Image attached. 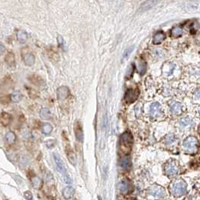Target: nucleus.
<instances>
[{"instance_id": "obj_1", "label": "nucleus", "mask_w": 200, "mask_h": 200, "mask_svg": "<svg viewBox=\"0 0 200 200\" xmlns=\"http://www.w3.org/2000/svg\"><path fill=\"white\" fill-rule=\"evenodd\" d=\"M132 144H133V137H132V135L131 134V132H128V131L123 132L121 135V141H120L121 148H122L123 152L124 153H129L130 151Z\"/></svg>"}, {"instance_id": "obj_2", "label": "nucleus", "mask_w": 200, "mask_h": 200, "mask_svg": "<svg viewBox=\"0 0 200 200\" xmlns=\"http://www.w3.org/2000/svg\"><path fill=\"white\" fill-rule=\"evenodd\" d=\"M198 140L195 136H189L183 142V146L188 151L196 152L198 148Z\"/></svg>"}, {"instance_id": "obj_3", "label": "nucleus", "mask_w": 200, "mask_h": 200, "mask_svg": "<svg viewBox=\"0 0 200 200\" xmlns=\"http://www.w3.org/2000/svg\"><path fill=\"white\" fill-rule=\"evenodd\" d=\"M54 161L55 163H56V169H57L58 172L60 173L61 175H63V178L68 176L66 167H65L64 163H63L62 160L61 159V158L60 157V156L58 154H54Z\"/></svg>"}, {"instance_id": "obj_4", "label": "nucleus", "mask_w": 200, "mask_h": 200, "mask_svg": "<svg viewBox=\"0 0 200 200\" xmlns=\"http://www.w3.org/2000/svg\"><path fill=\"white\" fill-rule=\"evenodd\" d=\"M186 184L184 181H178L172 185V192L175 195L181 196L186 192Z\"/></svg>"}, {"instance_id": "obj_5", "label": "nucleus", "mask_w": 200, "mask_h": 200, "mask_svg": "<svg viewBox=\"0 0 200 200\" xmlns=\"http://www.w3.org/2000/svg\"><path fill=\"white\" fill-rule=\"evenodd\" d=\"M139 96V90L137 89H128L125 94L124 99L127 103H132L136 101Z\"/></svg>"}, {"instance_id": "obj_6", "label": "nucleus", "mask_w": 200, "mask_h": 200, "mask_svg": "<svg viewBox=\"0 0 200 200\" xmlns=\"http://www.w3.org/2000/svg\"><path fill=\"white\" fill-rule=\"evenodd\" d=\"M165 172L169 176H173V175H176L178 172L177 163L175 161H170L166 163L165 166Z\"/></svg>"}, {"instance_id": "obj_7", "label": "nucleus", "mask_w": 200, "mask_h": 200, "mask_svg": "<svg viewBox=\"0 0 200 200\" xmlns=\"http://www.w3.org/2000/svg\"><path fill=\"white\" fill-rule=\"evenodd\" d=\"M169 107L172 112L175 115H180L183 112V105L181 102L175 101V100H172L169 102Z\"/></svg>"}, {"instance_id": "obj_8", "label": "nucleus", "mask_w": 200, "mask_h": 200, "mask_svg": "<svg viewBox=\"0 0 200 200\" xmlns=\"http://www.w3.org/2000/svg\"><path fill=\"white\" fill-rule=\"evenodd\" d=\"M56 95L60 100H65L69 96V89L66 86H62L57 89Z\"/></svg>"}, {"instance_id": "obj_9", "label": "nucleus", "mask_w": 200, "mask_h": 200, "mask_svg": "<svg viewBox=\"0 0 200 200\" xmlns=\"http://www.w3.org/2000/svg\"><path fill=\"white\" fill-rule=\"evenodd\" d=\"M13 120V117L7 112H2L0 114V123L2 126H8Z\"/></svg>"}, {"instance_id": "obj_10", "label": "nucleus", "mask_w": 200, "mask_h": 200, "mask_svg": "<svg viewBox=\"0 0 200 200\" xmlns=\"http://www.w3.org/2000/svg\"><path fill=\"white\" fill-rule=\"evenodd\" d=\"M162 108L161 106L158 102L152 103L150 107V115L152 117H157L161 115Z\"/></svg>"}, {"instance_id": "obj_11", "label": "nucleus", "mask_w": 200, "mask_h": 200, "mask_svg": "<svg viewBox=\"0 0 200 200\" xmlns=\"http://www.w3.org/2000/svg\"><path fill=\"white\" fill-rule=\"evenodd\" d=\"M75 138H77L78 141H82L84 138V133H83V130H82L81 125L79 122H76L75 125Z\"/></svg>"}, {"instance_id": "obj_12", "label": "nucleus", "mask_w": 200, "mask_h": 200, "mask_svg": "<svg viewBox=\"0 0 200 200\" xmlns=\"http://www.w3.org/2000/svg\"><path fill=\"white\" fill-rule=\"evenodd\" d=\"M5 60L6 64L8 65L10 68L15 66V56H14L13 52L9 51L7 53V54L5 55Z\"/></svg>"}, {"instance_id": "obj_13", "label": "nucleus", "mask_w": 200, "mask_h": 200, "mask_svg": "<svg viewBox=\"0 0 200 200\" xmlns=\"http://www.w3.org/2000/svg\"><path fill=\"white\" fill-rule=\"evenodd\" d=\"M35 56L33 54L27 53L23 55V62L24 64L27 66H32L35 63Z\"/></svg>"}, {"instance_id": "obj_14", "label": "nucleus", "mask_w": 200, "mask_h": 200, "mask_svg": "<svg viewBox=\"0 0 200 200\" xmlns=\"http://www.w3.org/2000/svg\"><path fill=\"white\" fill-rule=\"evenodd\" d=\"M165 39V34L163 31H159L154 35L153 39V42L154 45H159L161 44Z\"/></svg>"}, {"instance_id": "obj_15", "label": "nucleus", "mask_w": 200, "mask_h": 200, "mask_svg": "<svg viewBox=\"0 0 200 200\" xmlns=\"http://www.w3.org/2000/svg\"><path fill=\"white\" fill-rule=\"evenodd\" d=\"M28 80L31 82L32 84H35V85L40 86L42 85L43 84V79L39 75H31L28 76Z\"/></svg>"}, {"instance_id": "obj_16", "label": "nucleus", "mask_w": 200, "mask_h": 200, "mask_svg": "<svg viewBox=\"0 0 200 200\" xmlns=\"http://www.w3.org/2000/svg\"><path fill=\"white\" fill-rule=\"evenodd\" d=\"M75 193V190L72 186H66L62 190V195L66 199H68L72 197Z\"/></svg>"}, {"instance_id": "obj_17", "label": "nucleus", "mask_w": 200, "mask_h": 200, "mask_svg": "<svg viewBox=\"0 0 200 200\" xmlns=\"http://www.w3.org/2000/svg\"><path fill=\"white\" fill-rule=\"evenodd\" d=\"M157 3V2L156 1H148V2H144L143 4L141 5V8H140V11L141 12H145L147 10L151 8L153 6H154V5H156Z\"/></svg>"}, {"instance_id": "obj_18", "label": "nucleus", "mask_w": 200, "mask_h": 200, "mask_svg": "<svg viewBox=\"0 0 200 200\" xmlns=\"http://www.w3.org/2000/svg\"><path fill=\"white\" fill-rule=\"evenodd\" d=\"M17 37H18V41L20 43L23 44V43H26L28 39V35L26 34V33L23 30H20L17 33Z\"/></svg>"}, {"instance_id": "obj_19", "label": "nucleus", "mask_w": 200, "mask_h": 200, "mask_svg": "<svg viewBox=\"0 0 200 200\" xmlns=\"http://www.w3.org/2000/svg\"><path fill=\"white\" fill-rule=\"evenodd\" d=\"M5 139L9 144H12L14 143L16 141V135L13 132H8L5 134Z\"/></svg>"}, {"instance_id": "obj_20", "label": "nucleus", "mask_w": 200, "mask_h": 200, "mask_svg": "<svg viewBox=\"0 0 200 200\" xmlns=\"http://www.w3.org/2000/svg\"><path fill=\"white\" fill-rule=\"evenodd\" d=\"M120 165L122 168H128L130 165V158L129 156H125L121 158L120 161Z\"/></svg>"}, {"instance_id": "obj_21", "label": "nucleus", "mask_w": 200, "mask_h": 200, "mask_svg": "<svg viewBox=\"0 0 200 200\" xmlns=\"http://www.w3.org/2000/svg\"><path fill=\"white\" fill-rule=\"evenodd\" d=\"M66 154H67V157L70 163H72V165H75V156L71 148L66 149Z\"/></svg>"}, {"instance_id": "obj_22", "label": "nucleus", "mask_w": 200, "mask_h": 200, "mask_svg": "<svg viewBox=\"0 0 200 200\" xmlns=\"http://www.w3.org/2000/svg\"><path fill=\"white\" fill-rule=\"evenodd\" d=\"M51 113L48 108H42L40 111V117L44 120H47L51 117Z\"/></svg>"}, {"instance_id": "obj_23", "label": "nucleus", "mask_w": 200, "mask_h": 200, "mask_svg": "<svg viewBox=\"0 0 200 200\" xmlns=\"http://www.w3.org/2000/svg\"><path fill=\"white\" fill-rule=\"evenodd\" d=\"M183 34V29L179 26H175L171 31V35L172 37H179Z\"/></svg>"}, {"instance_id": "obj_24", "label": "nucleus", "mask_w": 200, "mask_h": 200, "mask_svg": "<svg viewBox=\"0 0 200 200\" xmlns=\"http://www.w3.org/2000/svg\"><path fill=\"white\" fill-rule=\"evenodd\" d=\"M179 124H180V126L181 127L184 128V127H186V126H191L193 124V121L189 117H184V118H182L180 121Z\"/></svg>"}, {"instance_id": "obj_25", "label": "nucleus", "mask_w": 200, "mask_h": 200, "mask_svg": "<svg viewBox=\"0 0 200 200\" xmlns=\"http://www.w3.org/2000/svg\"><path fill=\"white\" fill-rule=\"evenodd\" d=\"M21 99L22 95L21 93L19 92H16L11 96V101H12L13 102H19L21 100Z\"/></svg>"}, {"instance_id": "obj_26", "label": "nucleus", "mask_w": 200, "mask_h": 200, "mask_svg": "<svg viewBox=\"0 0 200 200\" xmlns=\"http://www.w3.org/2000/svg\"><path fill=\"white\" fill-rule=\"evenodd\" d=\"M147 69V64L145 62H139V65L138 66V71L139 72L140 74L144 75Z\"/></svg>"}, {"instance_id": "obj_27", "label": "nucleus", "mask_w": 200, "mask_h": 200, "mask_svg": "<svg viewBox=\"0 0 200 200\" xmlns=\"http://www.w3.org/2000/svg\"><path fill=\"white\" fill-rule=\"evenodd\" d=\"M53 126L50 123H45L43 126V132L46 135H49L52 132Z\"/></svg>"}, {"instance_id": "obj_28", "label": "nucleus", "mask_w": 200, "mask_h": 200, "mask_svg": "<svg viewBox=\"0 0 200 200\" xmlns=\"http://www.w3.org/2000/svg\"><path fill=\"white\" fill-rule=\"evenodd\" d=\"M11 102V96H0V102L3 104V105H6Z\"/></svg>"}, {"instance_id": "obj_29", "label": "nucleus", "mask_w": 200, "mask_h": 200, "mask_svg": "<svg viewBox=\"0 0 200 200\" xmlns=\"http://www.w3.org/2000/svg\"><path fill=\"white\" fill-rule=\"evenodd\" d=\"M174 141H175V136H174V135L173 134H169L167 136H166V137H165V142L167 144H171V143H172Z\"/></svg>"}, {"instance_id": "obj_30", "label": "nucleus", "mask_w": 200, "mask_h": 200, "mask_svg": "<svg viewBox=\"0 0 200 200\" xmlns=\"http://www.w3.org/2000/svg\"><path fill=\"white\" fill-rule=\"evenodd\" d=\"M32 181H33V186H35V187H37V188L40 187L41 183V180H40L39 178H33Z\"/></svg>"}, {"instance_id": "obj_31", "label": "nucleus", "mask_w": 200, "mask_h": 200, "mask_svg": "<svg viewBox=\"0 0 200 200\" xmlns=\"http://www.w3.org/2000/svg\"><path fill=\"white\" fill-rule=\"evenodd\" d=\"M132 51H133V47H129V48L126 49V51H125L124 54H123V58L127 57V56H128L131 53H132Z\"/></svg>"}, {"instance_id": "obj_32", "label": "nucleus", "mask_w": 200, "mask_h": 200, "mask_svg": "<svg viewBox=\"0 0 200 200\" xmlns=\"http://www.w3.org/2000/svg\"><path fill=\"white\" fill-rule=\"evenodd\" d=\"M24 197L26 200H32L33 199V195L29 191H26L24 193Z\"/></svg>"}, {"instance_id": "obj_33", "label": "nucleus", "mask_w": 200, "mask_h": 200, "mask_svg": "<svg viewBox=\"0 0 200 200\" xmlns=\"http://www.w3.org/2000/svg\"><path fill=\"white\" fill-rule=\"evenodd\" d=\"M55 144V141H54V140H48V141H47L46 142V145L49 148H53Z\"/></svg>"}, {"instance_id": "obj_34", "label": "nucleus", "mask_w": 200, "mask_h": 200, "mask_svg": "<svg viewBox=\"0 0 200 200\" xmlns=\"http://www.w3.org/2000/svg\"><path fill=\"white\" fill-rule=\"evenodd\" d=\"M57 41H58L59 45L61 47H63V45H64V42H63V39L61 37L60 35H58L57 36Z\"/></svg>"}, {"instance_id": "obj_35", "label": "nucleus", "mask_w": 200, "mask_h": 200, "mask_svg": "<svg viewBox=\"0 0 200 200\" xmlns=\"http://www.w3.org/2000/svg\"><path fill=\"white\" fill-rule=\"evenodd\" d=\"M5 52V47L0 44V55H2Z\"/></svg>"}, {"instance_id": "obj_36", "label": "nucleus", "mask_w": 200, "mask_h": 200, "mask_svg": "<svg viewBox=\"0 0 200 200\" xmlns=\"http://www.w3.org/2000/svg\"><path fill=\"white\" fill-rule=\"evenodd\" d=\"M19 120L20 122H23V121H25V117H24V116H23V115H21L20 116Z\"/></svg>"}, {"instance_id": "obj_37", "label": "nucleus", "mask_w": 200, "mask_h": 200, "mask_svg": "<svg viewBox=\"0 0 200 200\" xmlns=\"http://www.w3.org/2000/svg\"><path fill=\"white\" fill-rule=\"evenodd\" d=\"M1 67H2V63H1V62H0V68H1Z\"/></svg>"}, {"instance_id": "obj_38", "label": "nucleus", "mask_w": 200, "mask_h": 200, "mask_svg": "<svg viewBox=\"0 0 200 200\" xmlns=\"http://www.w3.org/2000/svg\"><path fill=\"white\" fill-rule=\"evenodd\" d=\"M131 200H136V199H131Z\"/></svg>"}, {"instance_id": "obj_39", "label": "nucleus", "mask_w": 200, "mask_h": 200, "mask_svg": "<svg viewBox=\"0 0 200 200\" xmlns=\"http://www.w3.org/2000/svg\"><path fill=\"white\" fill-rule=\"evenodd\" d=\"M5 200H8V199H5Z\"/></svg>"}]
</instances>
